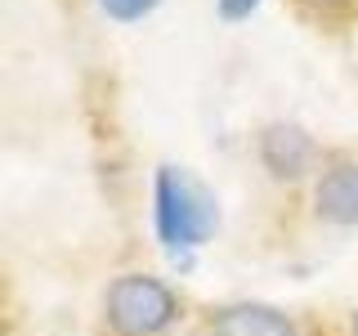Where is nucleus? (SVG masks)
<instances>
[{
  "instance_id": "nucleus-4",
  "label": "nucleus",
  "mask_w": 358,
  "mask_h": 336,
  "mask_svg": "<svg viewBox=\"0 0 358 336\" xmlns=\"http://www.w3.org/2000/svg\"><path fill=\"white\" fill-rule=\"evenodd\" d=\"M313 216L336 229L358 224V162L354 157H331L313 179Z\"/></svg>"
},
{
  "instance_id": "nucleus-3",
  "label": "nucleus",
  "mask_w": 358,
  "mask_h": 336,
  "mask_svg": "<svg viewBox=\"0 0 358 336\" xmlns=\"http://www.w3.org/2000/svg\"><path fill=\"white\" fill-rule=\"evenodd\" d=\"M255 153H260L264 171L273 179H282V184H300L322 162L318 139L305 126H296V121H268L260 130V139H255Z\"/></svg>"
},
{
  "instance_id": "nucleus-5",
  "label": "nucleus",
  "mask_w": 358,
  "mask_h": 336,
  "mask_svg": "<svg viewBox=\"0 0 358 336\" xmlns=\"http://www.w3.org/2000/svg\"><path fill=\"white\" fill-rule=\"evenodd\" d=\"M206 336H300V328L278 305L242 300V305H224L215 318H210Z\"/></svg>"
},
{
  "instance_id": "nucleus-6",
  "label": "nucleus",
  "mask_w": 358,
  "mask_h": 336,
  "mask_svg": "<svg viewBox=\"0 0 358 336\" xmlns=\"http://www.w3.org/2000/svg\"><path fill=\"white\" fill-rule=\"evenodd\" d=\"M166 0H99V9L112 18V22H139L148 18L152 9H162Z\"/></svg>"
},
{
  "instance_id": "nucleus-7",
  "label": "nucleus",
  "mask_w": 358,
  "mask_h": 336,
  "mask_svg": "<svg viewBox=\"0 0 358 336\" xmlns=\"http://www.w3.org/2000/svg\"><path fill=\"white\" fill-rule=\"evenodd\" d=\"M215 9H220L224 22H242V18H251L255 9H260V0H215Z\"/></svg>"
},
{
  "instance_id": "nucleus-2",
  "label": "nucleus",
  "mask_w": 358,
  "mask_h": 336,
  "mask_svg": "<svg viewBox=\"0 0 358 336\" xmlns=\"http://www.w3.org/2000/svg\"><path fill=\"white\" fill-rule=\"evenodd\" d=\"M103 318L117 336H162L179 318V296L152 274H121L103 296Z\"/></svg>"
},
{
  "instance_id": "nucleus-8",
  "label": "nucleus",
  "mask_w": 358,
  "mask_h": 336,
  "mask_svg": "<svg viewBox=\"0 0 358 336\" xmlns=\"http://www.w3.org/2000/svg\"><path fill=\"white\" fill-rule=\"evenodd\" d=\"M305 5H313V9H341V5H350V0H305Z\"/></svg>"
},
{
  "instance_id": "nucleus-1",
  "label": "nucleus",
  "mask_w": 358,
  "mask_h": 336,
  "mask_svg": "<svg viewBox=\"0 0 358 336\" xmlns=\"http://www.w3.org/2000/svg\"><path fill=\"white\" fill-rule=\"evenodd\" d=\"M152 224H157V242L179 260L184 251H197L215 238L220 202L206 188V179H197L188 166L166 162L152 175Z\"/></svg>"
},
{
  "instance_id": "nucleus-9",
  "label": "nucleus",
  "mask_w": 358,
  "mask_h": 336,
  "mask_svg": "<svg viewBox=\"0 0 358 336\" xmlns=\"http://www.w3.org/2000/svg\"><path fill=\"white\" fill-rule=\"evenodd\" d=\"M350 336H358V309H354V318H350Z\"/></svg>"
}]
</instances>
